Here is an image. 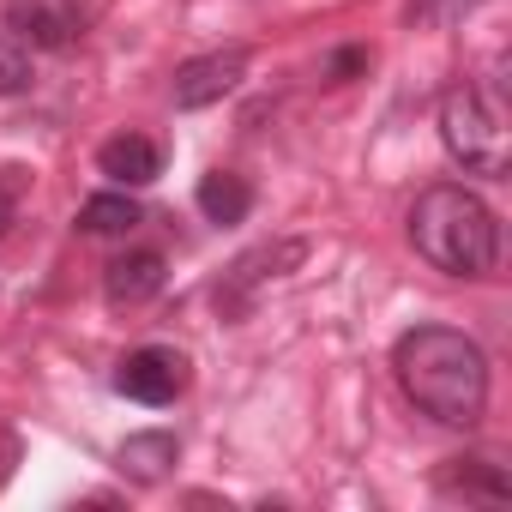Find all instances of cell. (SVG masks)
Here are the masks:
<instances>
[{
    "mask_svg": "<svg viewBox=\"0 0 512 512\" xmlns=\"http://www.w3.org/2000/svg\"><path fill=\"white\" fill-rule=\"evenodd\" d=\"M392 368H398V386L404 398L446 422V428H476L482 410H488V356L476 338L452 332V326H416L398 338L392 350Z\"/></svg>",
    "mask_w": 512,
    "mask_h": 512,
    "instance_id": "cell-1",
    "label": "cell"
},
{
    "mask_svg": "<svg viewBox=\"0 0 512 512\" xmlns=\"http://www.w3.org/2000/svg\"><path fill=\"white\" fill-rule=\"evenodd\" d=\"M410 241L416 253L446 272V278H488L494 260H500V223L494 211L470 193V187H428L416 205H410Z\"/></svg>",
    "mask_w": 512,
    "mask_h": 512,
    "instance_id": "cell-2",
    "label": "cell"
},
{
    "mask_svg": "<svg viewBox=\"0 0 512 512\" xmlns=\"http://www.w3.org/2000/svg\"><path fill=\"white\" fill-rule=\"evenodd\" d=\"M440 139L452 151V163H464L470 175L500 181L512 163V127H506V103L494 85H452L440 97Z\"/></svg>",
    "mask_w": 512,
    "mask_h": 512,
    "instance_id": "cell-3",
    "label": "cell"
},
{
    "mask_svg": "<svg viewBox=\"0 0 512 512\" xmlns=\"http://www.w3.org/2000/svg\"><path fill=\"white\" fill-rule=\"evenodd\" d=\"M115 392L133 404H175L187 392V356L169 344H145L115 368Z\"/></svg>",
    "mask_w": 512,
    "mask_h": 512,
    "instance_id": "cell-4",
    "label": "cell"
},
{
    "mask_svg": "<svg viewBox=\"0 0 512 512\" xmlns=\"http://www.w3.org/2000/svg\"><path fill=\"white\" fill-rule=\"evenodd\" d=\"M302 260H308V241H266V247L241 253V260L223 272V284H217V308L223 314H241L253 302V290L272 284V278H284V272H296Z\"/></svg>",
    "mask_w": 512,
    "mask_h": 512,
    "instance_id": "cell-5",
    "label": "cell"
},
{
    "mask_svg": "<svg viewBox=\"0 0 512 512\" xmlns=\"http://www.w3.org/2000/svg\"><path fill=\"white\" fill-rule=\"evenodd\" d=\"M241 79H247V49H211L181 61L169 91H175V109H205V103H223Z\"/></svg>",
    "mask_w": 512,
    "mask_h": 512,
    "instance_id": "cell-6",
    "label": "cell"
},
{
    "mask_svg": "<svg viewBox=\"0 0 512 512\" xmlns=\"http://www.w3.org/2000/svg\"><path fill=\"white\" fill-rule=\"evenodd\" d=\"M7 31L25 49H67L79 19L67 7H55V0H7Z\"/></svg>",
    "mask_w": 512,
    "mask_h": 512,
    "instance_id": "cell-7",
    "label": "cell"
},
{
    "mask_svg": "<svg viewBox=\"0 0 512 512\" xmlns=\"http://www.w3.org/2000/svg\"><path fill=\"white\" fill-rule=\"evenodd\" d=\"M163 278H169L163 253L133 247V253H121V260L103 272V296H109V308H139V302H151L163 290Z\"/></svg>",
    "mask_w": 512,
    "mask_h": 512,
    "instance_id": "cell-8",
    "label": "cell"
},
{
    "mask_svg": "<svg viewBox=\"0 0 512 512\" xmlns=\"http://www.w3.org/2000/svg\"><path fill=\"white\" fill-rule=\"evenodd\" d=\"M97 169L121 187H151L163 175V145L145 139V133H115L103 151H97Z\"/></svg>",
    "mask_w": 512,
    "mask_h": 512,
    "instance_id": "cell-9",
    "label": "cell"
},
{
    "mask_svg": "<svg viewBox=\"0 0 512 512\" xmlns=\"http://www.w3.org/2000/svg\"><path fill=\"white\" fill-rule=\"evenodd\" d=\"M175 458H181V440L169 434V428H151V434H127L121 440V452H115V464H121V476L127 482H163L169 470H175Z\"/></svg>",
    "mask_w": 512,
    "mask_h": 512,
    "instance_id": "cell-10",
    "label": "cell"
},
{
    "mask_svg": "<svg viewBox=\"0 0 512 512\" xmlns=\"http://www.w3.org/2000/svg\"><path fill=\"white\" fill-rule=\"evenodd\" d=\"M434 482H440V494H476V500H506L512 494V482H506V470L494 464V458H446L440 470H434Z\"/></svg>",
    "mask_w": 512,
    "mask_h": 512,
    "instance_id": "cell-11",
    "label": "cell"
},
{
    "mask_svg": "<svg viewBox=\"0 0 512 512\" xmlns=\"http://www.w3.org/2000/svg\"><path fill=\"white\" fill-rule=\"evenodd\" d=\"M199 211H205V223H241L247 211H253V187L235 175V169H211L205 181H199Z\"/></svg>",
    "mask_w": 512,
    "mask_h": 512,
    "instance_id": "cell-12",
    "label": "cell"
},
{
    "mask_svg": "<svg viewBox=\"0 0 512 512\" xmlns=\"http://www.w3.org/2000/svg\"><path fill=\"white\" fill-rule=\"evenodd\" d=\"M139 217H145V211H139L133 193H97V199L79 205V229H85V235H133Z\"/></svg>",
    "mask_w": 512,
    "mask_h": 512,
    "instance_id": "cell-13",
    "label": "cell"
},
{
    "mask_svg": "<svg viewBox=\"0 0 512 512\" xmlns=\"http://www.w3.org/2000/svg\"><path fill=\"white\" fill-rule=\"evenodd\" d=\"M25 85H31V49L0 37V97H19Z\"/></svg>",
    "mask_w": 512,
    "mask_h": 512,
    "instance_id": "cell-14",
    "label": "cell"
},
{
    "mask_svg": "<svg viewBox=\"0 0 512 512\" xmlns=\"http://www.w3.org/2000/svg\"><path fill=\"white\" fill-rule=\"evenodd\" d=\"M476 7H482V0H410V19L416 25H458Z\"/></svg>",
    "mask_w": 512,
    "mask_h": 512,
    "instance_id": "cell-15",
    "label": "cell"
},
{
    "mask_svg": "<svg viewBox=\"0 0 512 512\" xmlns=\"http://www.w3.org/2000/svg\"><path fill=\"white\" fill-rule=\"evenodd\" d=\"M19 217V169H0V235L13 229Z\"/></svg>",
    "mask_w": 512,
    "mask_h": 512,
    "instance_id": "cell-16",
    "label": "cell"
},
{
    "mask_svg": "<svg viewBox=\"0 0 512 512\" xmlns=\"http://www.w3.org/2000/svg\"><path fill=\"white\" fill-rule=\"evenodd\" d=\"M362 67H368V49H338V55H332V61H326V73H332V79H338V85H344V79H350V73H362Z\"/></svg>",
    "mask_w": 512,
    "mask_h": 512,
    "instance_id": "cell-17",
    "label": "cell"
}]
</instances>
